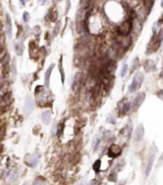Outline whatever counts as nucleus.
Instances as JSON below:
<instances>
[{
  "instance_id": "f257e3e1",
  "label": "nucleus",
  "mask_w": 163,
  "mask_h": 185,
  "mask_svg": "<svg viewBox=\"0 0 163 185\" xmlns=\"http://www.w3.org/2000/svg\"><path fill=\"white\" fill-rule=\"evenodd\" d=\"M142 81H143V74L142 72H138L135 74V76L133 77L132 82L131 83V85L129 86V91L130 92H134L138 89L141 87Z\"/></svg>"
},
{
  "instance_id": "f03ea898",
  "label": "nucleus",
  "mask_w": 163,
  "mask_h": 185,
  "mask_svg": "<svg viewBox=\"0 0 163 185\" xmlns=\"http://www.w3.org/2000/svg\"><path fill=\"white\" fill-rule=\"evenodd\" d=\"M132 22L129 21V20H128V21H125L124 23H123V24L119 26L118 33L122 36L128 35V34L130 33V32L132 31Z\"/></svg>"
},
{
  "instance_id": "7ed1b4c3",
  "label": "nucleus",
  "mask_w": 163,
  "mask_h": 185,
  "mask_svg": "<svg viewBox=\"0 0 163 185\" xmlns=\"http://www.w3.org/2000/svg\"><path fill=\"white\" fill-rule=\"evenodd\" d=\"M145 98V93L144 92H140L138 93L136 97H134V99L132 103V109H137L138 107L142 104V102L144 101Z\"/></svg>"
},
{
  "instance_id": "20e7f679",
  "label": "nucleus",
  "mask_w": 163,
  "mask_h": 185,
  "mask_svg": "<svg viewBox=\"0 0 163 185\" xmlns=\"http://www.w3.org/2000/svg\"><path fill=\"white\" fill-rule=\"evenodd\" d=\"M33 107H34V103H33V100L32 99L31 97L27 96L25 98V101H24V112L26 115H29L32 111L33 110Z\"/></svg>"
},
{
  "instance_id": "39448f33",
  "label": "nucleus",
  "mask_w": 163,
  "mask_h": 185,
  "mask_svg": "<svg viewBox=\"0 0 163 185\" xmlns=\"http://www.w3.org/2000/svg\"><path fill=\"white\" fill-rule=\"evenodd\" d=\"M121 149L118 145H112L111 147L109 148V152H108V156L112 157V158H114L115 156H117L118 154H120Z\"/></svg>"
},
{
  "instance_id": "423d86ee",
  "label": "nucleus",
  "mask_w": 163,
  "mask_h": 185,
  "mask_svg": "<svg viewBox=\"0 0 163 185\" xmlns=\"http://www.w3.org/2000/svg\"><path fill=\"white\" fill-rule=\"evenodd\" d=\"M28 156L30 157V158H27V157H26V159H25L26 164H28L29 166H33V167L36 166V164H37V163H38V160H39L37 154H32V155H28Z\"/></svg>"
},
{
  "instance_id": "0eeeda50",
  "label": "nucleus",
  "mask_w": 163,
  "mask_h": 185,
  "mask_svg": "<svg viewBox=\"0 0 163 185\" xmlns=\"http://www.w3.org/2000/svg\"><path fill=\"white\" fill-rule=\"evenodd\" d=\"M143 135H144V128L142 124H140L135 130V140L140 141L143 137Z\"/></svg>"
},
{
  "instance_id": "6e6552de",
  "label": "nucleus",
  "mask_w": 163,
  "mask_h": 185,
  "mask_svg": "<svg viewBox=\"0 0 163 185\" xmlns=\"http://www.w3.org/2000/svg\"><path fill=\"white\" fill-rule=\"evenodd\" d=\"M54 68V64H52L49 68L47 69V71H45V75H44V83H45V86L46 87H49L50 85V77H51V74H52V71Z\"/></svg>"
},
{
  "instance_id": "1a4fd4ad",
  "label": "nucleus",
  "mask_w": 163,
  "mask_h": 185,
  "mask_svg": "<svg viewBox=\"0 0 163 185\" xmlns=\"http://www.w3.org/2000/svg\"><path fill=\"white\" fill-rule=\"evenodd\" d=\"M154 157H155V154H151V157H150L149 162H148V164H147L146 170H145V175L146 177H148L151 171V168H152V165H153V162H154Z\"/></svg>"
},
{
  "instance_id": "9d476101",
  "label": "nucleus",
  "mask_w": 163,
  "mask_h": 185,
  "mask_svg": "<svg viewBox=\"0 0 163 185\" xmlns=\"http://www.w3.org/2000/svg\"><path fill=\"white\" fill-rule=\"evenodd\" d=\"M155 63H154L151 60H147L144 62V70L146 72H150V71L155 70Z\"/></svg>"
},
{
  "instance_id": "9b49d317",
  "label": "nucleus",
  "mask_w": 163,
  "mask_h": 185,
  "mask_svg": "<svg viewBox=\"0 0 163 185\" xmlns=\"http://www.w3.org/2000/svg\"><path fill=\"white\" fill-rule=\"evenodd\" d=\"M80 81H81V73H77L73 81V83H72V90H76L77 88L79 87Z\"/></svg>"
},
{
  "instance_id": "f8f14e48",
  "label": "nucleus",
  "mask_w": 163,
  "mask_h": 185,
  "mask_svg": "<svg viewBox=\"0 0 163 185\" xmlns=\"http://www.w3.org/2000/svg\"><path fill=\"white\" fill-rule=\"evenodd\" d=\"M51 116H52V115H51V111H49V110H46V111L43 112V115H42V119H43V123L46 124V125H48V124L50 123Z\"/></svg>"
},
{
  "instance_id": "ddd939ff",
  "label": "nucleus",
  "mask_w": 163,
  "mask_h": 185,
  "mask_svg": "<svg viewBox=\"0 0 163 185\" xmlns=\"http://www.w3.org/2000/svg\"><path fill=\"white\" fill-rule=\"evenodd\" d=\"M139 64H140V60L136 57L134 60H133V61H132V68H131V71H132H132H134L135 70H137L138 68H139Z\"/></svg>"
},
{
  "instance_id": "4468645a",
  "label": "nucleus",
  "mask_w": 163,
  "mask_h": 185,
  "mask_svg": "<svg viewBox=\"0 0 163 185\" xmlns=\"http://www.w3.org/2000/svg\"><path fill=\"white\" fill-rule=\"evenodd\" d=\"M6 23H7V33L9 37L12 36V24H11V20L8 16H7V20H6Z\"/></svg>"
},
{
  "instance_id": "2eb2a0df",
  "label": "nucleus",
  "mask_w": 163,
  "mask_h": 185,
  "mask_svg": "<svg viewBox=\"0 0 163 185\" xmlns=\"http://www.w3.org/2000/svg\"><path fill=\"white\" fill-rule=\"evenodd\" d=\"M100 167H101V161L100 160H97V161L94 163V165H93V169L96 173H98L100 170Z\"/></svg>"
},
{
  "instance_id": "dca6fc26",
  "label": "nucleus",
  "mask_w": 163,
  "mask_h": 185,
  "mask_svg": "<svg viewBox=\"0 0 163 185\" xmlns=\"http://www.w3.org/2000/svg\"><path fill=\"white\" fill-rule=\"evenodd\" d=\"M14 47H15V52H16V54L18 55V56H21V55L23 54V52H24L23 47H22L20 44H18V43H16Z\"/></svg>"
},
{
  "instance_id": "f3484780",
  "label": "nucleus",
  "mask_w": 163,
  "mask_h": 185,
  "mask_svg": "<svg viewBox=\"0 0 163 185\" xmlns=\"http://www.w3.org/2000/svg\"><path fill=\"white\" fill-rule=\"evenodd\" d=\"M107 179H108L109 182H116V181H117V174H116V173H110Z\"/></svg>"
},
{
  "instance_id": "a211bd4d",
  "label": "nucleus",
  "mask_w": 163,
  "mask_h": 185,
  "mask_svg": "<svg viewBox=\"0 0 163 185\" xmlns=\"http://www.w3.org/2000/svg\"><path fill=\"white\" fill-rule=\"evenodd\" d=\"M59 71H60V73H61L62 83H64V71H63V67H62V58H60V62H59Z\"/></svg>"
},
{
  "instance_id": "6ab92c4d",
  "label": "nucleus",
  "mask_w": 163,
  "mask_h": 185,
  "mask_svg": "<svg viewBox=\"0 0 163 185\" xmlns=\"http://www.w3.org/2000/svg\"><path fill=\"white\" fill-rule=\"evenodd\" d=\"M127 70H128V66L126 64H124L123 66V68H122V71H121V76L122 77L125 76L126 73H127Z\"/></svg>"
},
{
  "instance_id": "aec40b11",
  "label": "nucleus",
  "mask_w": 163,
  "mask_h": 185,
  "mask_svg": "<svg viewBox=\"0 0 163 185\" xmlns=\"http://www.w3.org/2000/svg\"><path fill=\"white\" fill-rule=\"evenodd\" d=\"M63 127H64V124L63 123H60V125H59V126H58V129H57L58 135H59V134L62 133V131H63Z\"/></svg>"
},
{
  "instance_id": "412c9836",
  "label": "nucleus",
  "mask_w": 163,
  "mask_h": 185,
  "mask_svg": "<svg viewBox=\"0 0 163 185\" xmlns=\"http://www.w3.org/2000/svg\"><path fill=\"white\" fill-rule=\"evenodd\" d=\"M59 24L58 23V24H56V26H55L54 32H53V34H54V36H56L57 34H58V33H59Z\"/></svg>"
},
{
  "instance_id": "4be33fe9",
  "label": "nucleus",
  "mask_w": 163,
  "mask_h": 185,
  "mask_svg": "<svg viewBox=\"0 0 163 185\" xmlns=\"http://www.w3.org/2000/svg\"><path fill=\"white\" fill-rule=\"evenodd\" d=\"M157 96L159 98H161V100H163V90H161L160 91L157 92Z\"/></svg>"
},
{
  "instance_id": "5701e85b",
  "label": "nucleus",
  "mask_w": 163,
  "mask_h": 185,
  "mask_svg": "<svg viewBox=\"0 0 163 185\" xmlns=\"http://www.w3.org/2000/svg\"><path fill=\"white\" fill-rule=\"evenodd\" d=\"M23 18H24V22H28L29 21V14L27 12L24 13V15H23Z\"/></svg>"
},
{
  "instance_id": "b1692460",
  "label": "nucleus",
  "mask_w": 163,
  "mask_h": 185,
  "mask_svg": "<svg viewBox=\"0 0 163 185\" xmlns=\"http://www.w3.org/2000/svg\"><path fill=\"white\" fill-rule=\"evenodd\" d=\"M33 185H43V182H41L40 180H35L34 181V183H33Z\"/></svg>"
},
{
  "instance_id": "393cba45",
  "label": "nucleus",
  "mask_w": 163,
  "mask_h": 185,
  "mask_svg": "<svg viewBox=\"0 0 163 185\" xmlns=\"http://www.w3.org/2000/svg\"><path fill=\"white\" fill-rule=\"evenodd\" d=\"M107 121H108V122H109V121H111L110 123L114 124V123H115V119L113 118V117L112 116H108V118H107Z\"/></svg>"
},
{
  "instance_id": "a878e982",
  "label": "nucleus",
  "mask_w": 163,
  "mask_h": 185,
  "mask_svg": "<svg viewBox=\"0 0 163 185\" xmlns=\"http://www.w3.org/2000/svg\"><path fill=\"white\" fill-rule=\"evenodd\" d=\"M52 135H55V131L57 130V129H56V126L54 125V126H53V127H52Z\"/></svg>"
},
{
  "instance_id": "bb28decb",
  "label": "nucleus",
  "mask_w": 163,
  "mask_h": 185,
  "mask_svg": "<svg viewBox=\"0 0 163 185\" xmlns=\"http://www.w3.org/2000/svg\"><path fill=\"white\" fill-rule=\"evenodd\" d=\"M39 2H40L41 5H43V4L46 2V0H39Z\"/></svg>"
},
{
  "instance_id": "cd10ccee",
  "label": "nucleus",
  "mask_w": 163,
  "mask_h": 185,
  "mask_svg": "<svg viewBox=\"0 0 163 185\" xmlns=\"http://www.w3.org/2000/svg\"><path fill=\"white\" fill-rule=\"evenodd\" d=\"M161 77L163 79V65H162V71H161Z\"/></svg>"
},
{
  "instance_id": "c85d7f7f",
  "label": "nucleus",
  "mask_w": 163,
  "mask_h": 185,
  "mask_svg": "<svg viewBox=\"0 0 163 185\" xmlns=\"http://www.w3.org/2000/svg\"><path fill=\"white\" fill-rule=\"evenodd\" d=\"M77 185H83V183H79L78 184H77Z\"/></svg>"
},
{
  "instance_id": "c756f323",
  "label": "nucleus",
  "mask_w": 163,
  "mask_h": 185,
  "mask_svg": "<svg viewBox=\"0 0 163 185\" xmlns=\"http://www.w3.org/2000/svg\"><path fill=\"white\" fill-rule=\"evenodd\" d=\"M23 185H28V183H24V184H23Z\"/></svg>"
}]
</instances>
